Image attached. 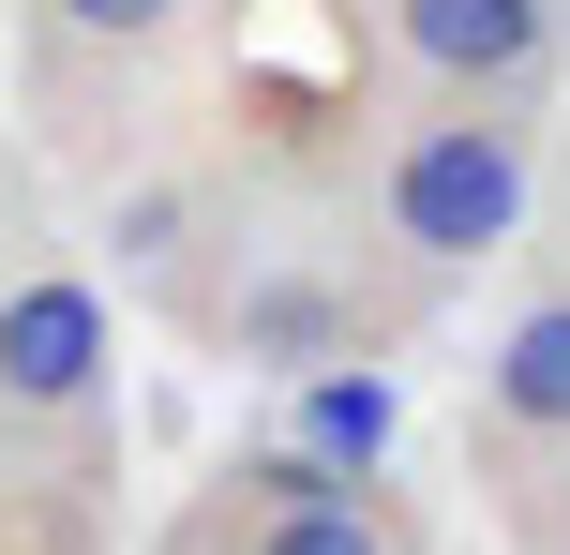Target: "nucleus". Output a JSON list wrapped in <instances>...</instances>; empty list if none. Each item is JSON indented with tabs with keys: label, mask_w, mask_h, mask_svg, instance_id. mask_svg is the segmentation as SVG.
Masks as SVG:
<instances>
[{
	"label": "nucleus",
	"mask_w": 570,
	"mask_h": 555,
	"mask_svg": "<svg viewBox=\"0 0 570 555\" xmlns=\"http://www.w3.org/2000/svg\"><path fill=\"white\" fill-rule=\"evenodd\" d=\"M541 450H570V256L495 316L481 390H465V466H541Z\"/></svg>",
	"instance_id": "obj_6"
},
{
	"label": "nucleus",
	"mask_w": 570,
	"mask_h": 555,
	"mask_svg": "<svg viewBox=\"0 0 570 555\" xmlns=\"http://www.w3.org/2000/svg\"><path fill=\"white\" fill-rule=\"evenodd\" d=\"M166 555H435V541H421L405 496L315 466V450H226V466L180 496Z\"/></svg>",
	"instance_id": "obj_2"
},
{
	"label": "nucleus",
	"mask_w": 570,
	"mask_h": 555,
	"mask_svg": "<svg viewBox=\"0 0 570 555\" xmlns=\"http://www.w3.org/2000/svg\"><path fill=\"white\" fill-rule=\"evenodd\" d=\"M570 0H375V46L435 106H541Z\"/></svg>",
	"instance_id": "obj_5"
},
{
	"label": "nucleus",
	"mask_w": 570,
	"mask_h": 555,
	"mask_svg": "<svg viewBox=\"0 0 570 555\" xmlns=\"http://www.w3.org/2000/svg\"><path fill=\"white\" fill-rule=\"evenodd\" d=\"M345 196H361V226L391 240L405 270H421L435 300L465 286V270H495L525 240V210H541V136H525V106H391L375 136L331 150Z\"/></svg>",
	"instance_id": "obj_1"
},
{
	"label": "nucleus",
	"mask_w": 570,
	"mask_h": 555,
	"mask_svg": "<svg viewBox=\"0 0 570 555\" xmlns=\"http://www.w3.org/2000/svg\"><path fill=\"white\" fill-rule=\"evenodd\" d=\"M120 330L76 256H0V436L16 450H106Z\"/></svg>",
	"instance_id": "obj_3"
},
{
	"label": "nucleus",
	"mask_w": 570,
	"mask_h": 555,
	"mask_svg": "<svg viewBox=\"0 0 570 555\" xmlns=\"http://www.w3.org/2000/svg\"><path fill=\"white\" fill-rule=\"evenodd\" d=\"M495 526H511L525 555H570V450H541V466H481Z\"/></svg>",
	"instance_id": "obj_7"
},
{
	"label": "nucleus",
	"mask_w": 570,
	"mask_h": 555,
	"mask_svg": "<svg viewBox=\"0 0 570 555\" xmlns=\"http://www.w3.org/2000/svg\"><path fill=\"white\" fill-rule=\"evenodd\" d=\"M180 30H196V0H30V120L60 150H106Z\"/></svg>",
	"instance_id": "obj_4"
}]
</instances>
